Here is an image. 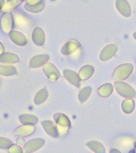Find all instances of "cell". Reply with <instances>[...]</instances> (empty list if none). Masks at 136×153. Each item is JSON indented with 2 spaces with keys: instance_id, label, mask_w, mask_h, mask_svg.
Instances as JSON below:
<instances>
[{
  "instance_id": "6da1fadb",
  "label": "cell",
  "mask_w": 136,
  "mask_h": 153,
  "mask_svg": "<svg viewBox=\"0 0 136 153\" xmlns=\"http://www.w3.org/2000/svg\"><path fill=\"white\" fill-rule=\"evenodd\" d=\"M56 123L59 136H64L68 134L69 128H71V121L67 116L63 113H56L53 116Z\"/></svg>"
},
{
  "instance_id": "7a4b0ae2",
  "label": "cell",
  "mask_w": 136,
  "mask_h": 153,
  "mask_svg": "<svg viewBox=\"0 0 136 153\" xmlns=\"http://www.w3.org/2000/svg\"><path fill=\"white\" fill-rule=\"evenodd\" d=\"M134 71V66L130 63H124L116 67L112 73V79L115 81H124L129 78Z\"/></svg>"
},
{
  "instance_id": "3957f363",
  "label": "cell",
  "mask_w": 136,
  "mask_h": 153,
  "mask_svg": "<svg viewBox=\"0 0 136 153\" xmlns=\"http://www.w3.org/2000/svg\"><path fill=\"white\" fill-rule=\"evenodd\" d=\"M82 53V47L80 43L77 40L72 39L67 42L61 48V53L64 56H71V57H79Z\"/></svg>"
},
{
  "instance_id": "277c9868",
  "label": "cell",
  "mask_w": 136,
  "mask_h": 153,
  "mask_svg": "<svg viewBox=\"0 0 136 153\" xmlns=\"http://www.w3.org/2000/svg\"><path fill=\"white\" fill-rule=\"evenodd\" d=\"M114 88L121 97L124 98H130L134 99L136 97V91L130 85L124 81H115Z\"/></svg>"
},
{
  "instance_id": "5b68a950",
  "label": "cell",
  "mask_w": 136,
  "mask_h": 153,
  "mask_svg": "<svg viewBox=\"0 0 136 153\" xmlns=\"http://www.w3.org/2000/svg\"><path fill=\"white\" fill-rule=\"evenodd\" d=\"M44 144H45V140L43 138H41V137L33 138L24 144L23 151L25 153L35 152L36 151L39 150L40 148L43 147Z\"/></svg>"
},
{
  "instance_id": "8992f818",
  "label": "cell",
  "mask_w": 136,
  "mask_h": 153,
  "mask_svg": "<svg viewBox=\"0 0 136 153\" xmlns=\"http://www.w3.org/2000/svg\"><path fill=\"white\" fill-rule=\"evenodd\" d=\"M118 51V46L115 44H108L104 48L99 54V59L102 62H107L112 59L117 54Z\"/></svg>"
},
{
  "instance_id": "52a82bcc",
  "label": "cell",
  "mask_w": 136,
  "mask_h": 153,
  "mask_svg": "<svg viewBox=\"0 0 136 153\" xmlns=\"http://www.w3.org/2000/svg\"><path fill=\"white\" fill-rule=\"evenodd\" d=\"M13 24L14 20L12 14L11 13H4L0 20V27L3 33L8 34L11 30H12Z\"/></svg>"
},
{
  "instance_id": "ba28073f",
  "label": "cell",
  "mask_w": 136,
  "mask_h": 153,
  "mask_svg": "<svg viewBox=\"0 0 136 153\" xmlns=\"http://www.w3.org/2000/svg\"><path fill=\"white\" fill-rule=\"evenodd\" d=\"M43 71L51 81H56L60 78V73L52 63H46L43 66Z\"/></svg>"
},
{
  "instance_id": "9c48e42d",
  "label": "cell",
  "mask_w": 136,
  "mask_h": 153,
  "mask_svg": "<svg viewBox=\"0 0 136 153\" xmlns=\"http://www.w3.org/2000/svg\"><path fill=\"white\" fill-rule=\"evenodd\" d=\"M116 8L124 17H130L131 16L132 10L127 0H116Z\"/></svg>"
},
{
  "instance_id": "30bf717a",
  "label": "cell",
  "mask_w": 136,
  "mask_h": 153,
  "mask_svg": "<svg viewBox=\"0 0 136 153\" xmlns=\"http://www.w3.org/2000/svg\"><path fill=\"white\" fill-rule=\"evenodd\" d=\"M63 75H64V77L66 79V80L68 83H70L71 85H73L75 87H80L82 79H80L77 72L71 71V70H68V69H65L64 72H63Z\"/></svg>"
},
{
  "instance_id": "8fae6325",
  "label": "cell",
  "mask_w": 136,
  "mask_h": 153,
  "mask_svg": "<svg viewBox=\"0 0 136 153\" xmlns=\"http://www.w3.org/2000/svg\"><path fill=\"white\" fill-rule=\"evenodd\" d=\"M49 58V55H47V54L36 55V56H33L31 58L29 63V66L30 68H38V67L44 66L46 63H47Z\"/></svg>"
},
{
  "instance_id": "7c38bea8",
  "label": "cell",
  "mask_w": 136,
  "mask_h": 153,
  "mask_svg": "<svg viewBox=\"0 0 136 153\" xmlns=\"http://www.w3.org/2000/svg\"><path fill=\"white\" fill-rule=\"evenodd\" d=\"M32 40L35 45L43 46L46 40V35L43 30L40 27H35L32 33Z\"/></svg>"
},
{
  "instance_id": "4fadbf2b",
  "label": "cell",
  "mask_w": 136,
  "mask_h": 153,
  "mask_svg": "<svg viewBox=\"0 0 136 153\" xmlns=\"http://www.w3.org/2000/svg\"><path fill=\"white\" fill-rule=\"evenodd\" d=\"M8 34H9L10 39L16 45L25 46L27 44V42H28L27 38L21 32L17 31V30H11Z\"/></svg>"
},
{
  "instance_id": "5bb4252c",
  "label": "cell",
  "mask_w": 136,
  "mask_h": 153,
  "mask_svg": "<svg viewBox=\"0 0 136 153\" xmlns=\"http://www.w3.org/2000/svg\"><path fill=\"white\" fill-rule=\"evenodd\" d=\"M35 131L34 125H23L19 126L18 128L15 130V134L18 137H25L33 134Z\"/></svg>"
},
{
  "instance_id": "9a60e30c",
  "label": "cell",
  "mask_w": 136,
  "mask_h": 153,
  "mask_svg": "<svg viewBox=\"0 0 136 153\" xmlns=\"http://www.w3.org/2000/svg\"><path fill=\"white\" fill-rule=\"evenodd\" d=\"M42 126L47 134L52 137H57L59 136L56 124L51 120H44L42 122Z\"/></svg>"
},
{
  "instance_id": "2e32d148",
  "label": "cell",
  "mask_w": 136,
  "mask_h": 153,
  "mask_svg": "<svg viewBox=\"0 0 136 153\" xmlns=\"http://www.w3.org/2000/svg\"><path fill=\"white\" fill-rule=\"evenodd\" d=\"M19 56L12 53H3L0 55V62L4 64H15L19 62Z\"/></svg>"
},
{
  "instance_id": "e0dca14e",
  "label": "cell",
  "mask_w": 136,
  "mask_h": 153,
  "mask_svg": "<svg viewBox=\"0 0 136 153\" xmlns=\"http://www.w3.org/2000/svg\"><path fill=\"white\" fill-rule=\"evenodd\" d=\"M95 72V68L94 66L90 65H86L82 66L81 70L79 71L78 75L82 80H87L88 79H90Z\"/></svg>"
},
{
  "instance_id": "ac0fdd59",
  "label": "cell",
  "mask_w": 136,
  "mask_h": 153,
  "mask_svg": "<svg viewBox=\"0 0 136 153\" xmlns=\"http://www.w3.org/2000/svg\"><path fill=\"white\" fill-rule=\"evenodd\" d=\"M44 7H45V3L43 1H40L38 3H33V4H29L28 3L25 4V9L29 13H41L42 11H43Z\"/></svg>"
},
{
  "instance_id": "d6986e66",
  "label": "cell",
  "mask_w": 136,
  "mask_h": 153,
  "mask_svg": "<svg viewBox=\"0 0 136 153\" xmlns=\"http://www.w3.org/2000/svg\"><path fill=\"white\" fill-rule=\"evenodd\" d=\"M87 147L93 151L95 153H105L106 149L104 146L98 141H89L87 143Z\"/></svg>"
},
{
  "instance_id": "ffe728a7",
  "label": "cell",
  "mask_w": 136,
  "mask_h": 153,
  "mask_svg": "<svg viewBox=\"0 0 136 153\" xmlns=\"http://www.w3.org/2000/svg\"><path fill=\"white\" fill-rule=\"evenodd\" d=\"M13 20L15 21V24L17 27H22L25 26L28 24L29 21L28 17L25 16V14L20 12H16L13 16Z\"/></svg>"
},
{
  "instance_id": "44dd1931",
  "label": "cell",
  "mask_w": 136,
  "mask_h": 153,
  "mask_svg": "<svg viewBox=\"0 0 136 153\" xmlns=\"http://www.w3.org/2000/svg\"><path fill=\"white\" fill-rule=\"evenodd\" d=\"M22 2L23 0H7L1 12H3V13H11L12 11L15 9Z\"/></svg>"
},
{
  "instance_id": "7402d4cb",
  "label": "cell",
  "mask_w": 136,
  "mask_h": 153,
  "mask_svg": "<svg viewBox=\"0 0 136 153\" xmlns=\"http://www.w3.org/2000/svg\"><path fill=\"white\" fill-rule=\"evenodd\" d=\"M48 91H47V88H42L41 90H39L37 93V94L35 95L34 97V102L36 105H40V104H43V102H45L46 101V99L48 98Z\"/></svg>"
},
{
  "instance_id": "603a6c76",
  "label": "cell",
  "mask_w": 136,
  "mask_h": 153,
  "mask_svg": "<svg viewBox=\"0 0 136 153\" xmlns=\"http://www.w3.org/2000/svg\"><path fill=\"white\" fill-rule=\"evenodd\" d=\"M19 120L22 125H34L38 122L37 116L30 114H23L19 117Z\"/></svg>"
},
{
  "instance_id": "cb8c5ba5",
  "label": "cell",
  "mask_w": 136,
  "mask_h": 153,
  "mask_svg": "<svg viewBox=\"0 0 136 153\" xmlns=\"http://www.w3.org/2000/svg\"><path fill=\"white\" fill-rule=\"evenodd\" d=\"M113 90H114V86L110 83H107L99 88L98 94H99V96L103 97H108L112 94Z\"/></svg>"
},
{
  "instance_id": "d4e9b609",
  "label": "cell",
  "mask_w": 136,
  "mask_h": 153,
  "mask_svg": "<svg viewBox=\"0 0 136 153\" xmlns=\"http://www.w3.org/2000/svg\"><path fill=\"white\" fill-rule=\"evenodd\" d=\"M135 107V103L133 99H130V98H126L121 103L122 111L126 114H130L133 112Z\"/></svg>"
},
{
  "instance_id": "484cf974",
  "label": "cell",
  "mask_w": 136,
  "mask_h": 153,
  "mask_svg": "<svg viewBox=\"0 0 136 153\" xmlns=\"http://www.w3.org/2000/svg\"><path fill=\"white\" fill-rule=\"evenodd\" d=\"M17 70L13 66L7 65H0V75L3 76H12L16 75Z\"/></svg>"
},
{
  "instance_id": "4316f807",
  "label": "cell",
  "mask_w": 136,
  "mask_h": 153,
  "mask_svg": "<svg viewBox=\"0 0 136 153\" xmlns=\"http://www.w3.org/2000/svg\"><path fill=\"white\" fill-rule=\"evenodd\" d=\"M92 93V88L90 86L83 88L78 94V99L80 101V102L83 103L90 97V94Z\"/></svg>"
},
{
  "instance_id": "83f0119b",
  "label": "cell",
  "mask_w": 136,
  "mask_h": 153,
  "mask_svg": "<svg viewBox=\"0 0 136 153\" xmlns=\"http://www.w3.org/2000/svg\"><path fill=\"white\" fill-rule=\"evenodd\" d=\"M12 144V142L8 138L0 137V149H8Z\"/></svg>"
},
{
  "instance_id": "f1b7e54d",
  "label": "cell",
  "mask_w": 136,
  "mask_h": 153,
  "mask_svg": "<svg viewBox=\"0 0 136 153\" xmlns=\"http://www.w3.org/2000/svg\"><path fill=\"white\" fill-rule=\"evenodd\" d=\"M8 152L9 153H23L24 151H23V148H21V147L18 145V144H12L11 147L7 149Z\"/></svg>"
},
{
  "instance_id": "f546056e",
  "label": "cell",
  "mask_w": 136,
  "mask_h": 153,
  "mask_svg": "<svg viewBox=\"0 0 136 153\" xmlns=\"http://www.w3.org/2000/svg\"><path fill=\"white\" fill-rule=\"evenodd\" d=\"M16 143L20 145V146H21V145H24L25 144V139H24V137H19L17 139H16Z\"/></svg>"
},
{
  "instance_id": "4dcf8cb0",
  "label": "cell",
  "mask_w": 136,
  "mask_h": 153,
  "mask_svg": "<svg viewBox=\"0 0 136 153\" xmlns=\"http://www.w3.org/2000/svg\"><path fill=\"white\" fill-rule=\"evenodd\" d=\"M40 1H43V0H26V3H29V4H33V3H38Z\"/></svg>"
},
{
  "instance_id": "1f68e13d",
  "label": "cell",
  "mask_w": 136,
  "mask_h": 153,
  "mask_svg": "<svg viewBox=\"0 0 136 153\" xmlns=\"http://www.w3.org/2000/svg\"><path fill=\"white\" fill-rule=\"evenodd\" d=\"M109 153H121L120 151L117 149V148H112L111 150L109 151Z\"/></svg>"
},
{
  "instance_id": "d6a6232c",
  "label": "cell",
  "mask_w": 136,
  "mask_h": 153,
  "mask_svg": "<svg viewBox=\"0 0 136 153\" xmlns=\"http://www.w3.org/2000/svg\"><path fill=\"white\" fill-rule=\"evenodd\" d=\"M3 53H4V47H3V44L0 42V55L3 54Z\"/></svg>"
},
{
  "instance_id": "836d02e7",
  "label": "cell",
  "mask_w": 136,
  "mask_h": 153,
  "mask_svg": "<svg viewBox=\"0 0 136 153\" xmlns=\"http://www.w3.org/2000/svg\"><path fill=\"white\" fill-rule=\"evenodd\" d=\"M5 0H0V11L3 9V6H4V4H5Z\"/></svg>"
},
{
  "instance_id": "e575fe53",
  "label": "cell",
  "mask_w": 136,
  "mask_h": 153,
  "mask_svg": "<svg viewBox=\"0 0 136 153\" xmlns=\"http://www.w3.org/2000/svg\"><path fill=\"white\" fill-rule=\"evenodd\" d=\"M132 153H136V143H135V147H134V150L132 151Z\"/></svg>"
},
{
  "instance_id": "d590c367",
  "label": "cell",
  "mask_w": 136,
  "mask_h": 153,
  "mask_svg": "<svg viewBox=\"0 0 136 153\" xmlns=\"http://www.w3.org/2000/svg\"><path fill=\"white\" fill-rule=\"evenodd\" d=\"M133 37H134V39H135V40H136V32H135V33H134Z\"/></svg>"
},
{
  "instance_id": "8d00e7d4",
  "label": "cell",
  "mask_w": 136,
  "mask_h": 153,
  "mask_svg": "<svg viewBox=\"0 0 136 153\" xmlns=\"http://www.w3.org/2000/svg\"><path fill=\"white\" fill-rule=\"evenodd\" d=\"M51 1H55V0H51Z\"/></svg>"
}]
</instances>
